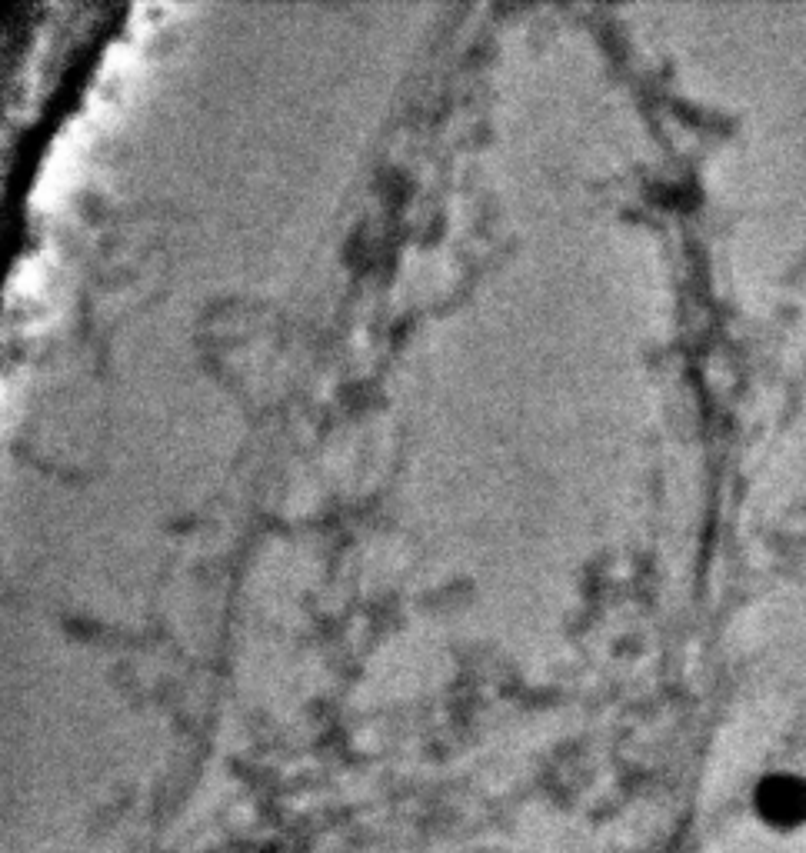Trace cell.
<instances>
[{"mask_svg":"<svg viewBox=\"0 0 806 853\" xmlns=\"http://www.w3.org/2000/svg\"><path fill=\"white\" fill-rule=\"evenodd\" d=\"M760 810L773 820H803L806 817V787L803 784H790V787H767L763 790Z\"/></svg>","mask_w":806,"mask_h":853,"instance_id":"cell-1","label":"cell"}]
</instances>
